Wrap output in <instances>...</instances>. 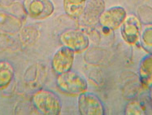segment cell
I'll list each match as a JSON object with an SVG mask.
<instances>
[{
	"label": "cell",
	"instance_id": "cell-1",
	"mask_svg": "<svg viewBox=\"0 0 152 115\" xmlns=\"http://www.w3.org/2000/svg\"><path fill=\"white\" fill-rule=\"evenodd\" d=\"M32 105L41 114L57 115L61 113L62 104L59 97L48 90H39L32 97Z\"/></svg>",
	"mask_w": 152,
	"mask_h": 115
},
{
	"label": "cell",
	"instance_id": "cell-2",
	"mask_svg": "<svg viewBox=\"0 0 152 115\" xmlns=\"http://www.w3.org/2000/svg\"><path fill=\"white\" fill-rule=\"evenodd\" d=\"M56 85L60 91L69 96H79L87 90V82L77 73L68 71L58 75Z\"/></svg>",
	"mask_w": 152,
	"mask_h": 115
},
{
	"label": "cell",
	"instance_id": "cell-3",
	"mask_svg": "<svg viewBox=\"0 0 152 115\" xmlns=\"http://www.w3.org/2000/svg\"><path fill=\"white\" fill-rule=\"evenodd\" d=\"M60 42L63 46L68 47L74 52L81 53L88 48L90 39L80 30L68 29L61 34Z\"/></svg>",
	"mask_w": 152,
	"mask_h": 115
},
{
	"label": "cell",
	"instance_id": "cell-4",
	"mask_svg": "<svg viewBox=\"0 0 152 115\" xmlns=\"http://www.w3.org/2000/svg\"><path fill=\"white\" fill-rule=\"evenodd\" d=\"M78 110L81 115H102L104 114V107L98 97L92 93L79 95L77 100Z\"/></svg>",
	"mask_w": 152,
	"mask_h": 115
},
{
	"label": "cell",
	"instance_id": "cell-5",
	"mask_svg": "<svg viewBox=\"0 0 152 115\" xmlns=\"http://www.w3.org/2000/svg\"><path fill=\"white\" fill-rule=\"evenodd\" d=\"M24 7L32 18L43 20L52 15L54 5L50 0H25Z\"/></svg>",
	"mask_w": 152,
	"mask_h": 115
},
{
	"label": "cell",
	"instance_id": "cell-6",
	"mask_svg": "<svg viewBox=\"0 0 152 115\" xmlns=\"http://www.w3.org/2000/svg\"><path fill=\"white\" fill-rule=\"evenodd\" d=\"M142 34V25L139 19L135 15H129L121 25V36L129 45L137 43Z\"/></svg>",
	"mask_w": 152,
	"mask_h": 115
},
{
	"label": "cell",
	"instance_id": "cell-7",
	"mask_svg": "<svg viewBox=\"0 0 152 115\" xmlns=\"http://www.w3.org/2000/svg\"><path fill=\"white\" fill-rule=\"evenodd\" d=\"M126 16V11L122 7H112L101 14L99 21L102 28L115 30L121 27Z\"/></svg>",
	"mask_w": 152,
	"mask_h": 115
},
{
	"label": "cell",
	"instance_id": "cell-8",
	"mask_svg": "<svg viewBox=\"0 0 152 115\" xmlns=\"http://www.w3.org/2000/svg\"><path fill=\"white\" fill-rule=\"evenodd\" d=\"M74 53L73 51L64 46L56 52L51 61V67L56 75L71 70L74 60Z\"/></svg>",
	"mask_w": 152,
	"mask_h": 115
},
{
	"label": "cell",
	"instance_id": "cell-9",
	"mask_svg": "<svg viewBox=\"0 0 152 115\" xmlns=\"http://www.w3.org/2000/svg\"><path fill=\"white\" fill-rule=\"evenodd\" d=\"M104 11V0H89L86 3L84 12L81 15V21L86 25H94Z\"/></svg>",
	"mask_w": 152,
	"mask_h": 115
},
{
	"label": "cell",
	"instance_id": "cell-10",
	"mask_svg": "<svg viewBox=\"0 0 152 115\" xmlns=\"http://www.w3.org/2000/svg\"><path fill=\"white\" fill-rule=\"evenodd\" d=\"M21 21L14 15L0 13V31L6 34H16L21 28Z\"/></svg>",
	"mask_w": 152,
	"mask_h": 115
},
{
	"label": "cell",
	"instance_id": "cell-11",
	"mask_svg": "<svg viewBox=\"0 0 152 115\" xmlns=\"http://www.w3.org/2000/svg\"><path fill=\"white\" fill-rule=\"evenodd\" d=\"M139 77L146 87L152 86V53L144 56L139 66Z\"/></svg>",
	"mask_w": 152,
	"mask_h": 115
},
{
	"label": "cell",
	"instance_id": "cell-12",
	"mask_svg": "<svg viewBox=\"0 0 152 115\" xmlns=\"http://www.w3.org/2000/svg\"><path fill=\"white\" fill-rule=\"evenodd\" d=\"M86 0H64V8L71 18L79 19L84 12Z\"/></svg>",
	"mask_w": 152,
	"mask_h": 115
},
{
	"label": "cell",
	"instance_id": "cell-13",
	"mask_svg": "<svg viewBox=\"0 0 152 115\" xmlns=\"http://www.w3.org/2000/svg\"><path fill=\"white\" fill-rule=\"evenodd\" d=\"M14 75L12 66L6 61L0 62V89L7 87Z\"/></svg>",
	"mask_w": 152,
	"mask_h": 115
},
{
	"label": "cell",
	"instance_id": "cell-14",
	"mask_svg": "<svg viewBox=\"0 0 152 115\" xmlns=\"http://www.w3.org/2000/svg\"><path fill=\"white\" fill-rule=\"evenodd\" d=\"M141 40L143 47L149 52L152 53V26L144 29L141 34Z\"/></svg>",
	"mask_w": 152,
	"mask_h": 115
},
{
	"label": "cell",
	"instance_id": "cell-15",
	"mask_svg": "<svg viewBox=\"0 0 152 115\" xmlns=\"http://www.w3.org/2000/svg\"><path fill=\"white\" fill-rule=\"evenodd\" d=\"M20 34L22 42L30 44L31 42L34 43L36 41L37 38L38 37V31L34 29V27H26L23 29Z\"/></svg>",
	"mask_w": 152,
	"mask_h": 115
},
{
	"label": "cell",
	"instance_id": "cell-16",
	"mask_svg": "<svg viewBox=\"0 0 152 115\" xmlns=\"http://www.w3.org/2000/svg\"><path fill=\"white\" fill-rule=\"evenodd\" d=\"M125 112L126 114H142L143 110L138 103L134 102L128 105Z\"/></svg>",
	"mask_w": 152,
	"mask_h": 115
},
{
	"label": "cell",
	"instance_id": "cell-17",
	"mask_svg": "<svg viewBox=\"0 0 152 115\" xmlns=\"http://www.w3.org/2000/svg\"><path fill=\"white\" fill-rule=\"evenodd\" d=\"M15 0H0V5L2 7H9L12 5Z\"/></svg>",
	"mask_w": 152,
	"mask_h": 115
},
{
	"label": "cell",
	"instance_id": "cell-18",
	"mask_svg": "<svg viewBox=\"0 0 152 115\" xmlns=\"http://www.w3.org/2000/svg\"><path fill=\"white\" fill-rule=\"evenodd\" d=\"M151 100H152V88H151Z\"/></svg>",
	"mask_w": 152,
	"mask_h": 115
}]
</instances>
